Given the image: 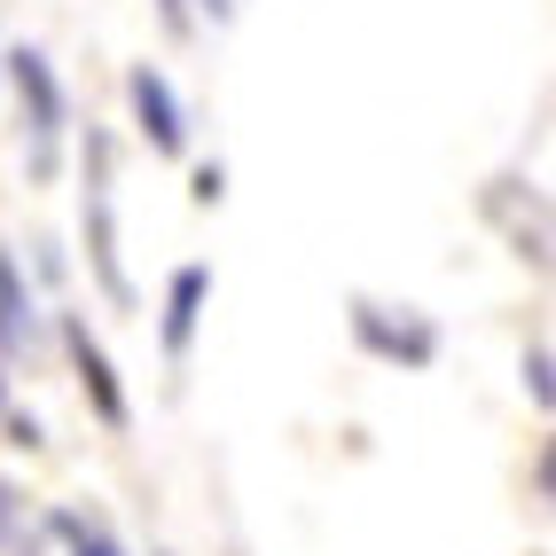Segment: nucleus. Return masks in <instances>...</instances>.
<instances>
[{"label":"nucleus","mask_w":556,"mask_h":556,"mask_svg":"<svg viewBox=\"0 0 556 556\" xmlns=\"http://www.w3.org/2000/svg\"><path fill=\"white\" fill-rule=\"evenodd\" d=\"M9 87H16V110H24V141H31V180H55L63 165V126H71V102H63V79L40 48H16L9 55Z\"/></svg>","instance_id":"obj_1"},{"label":"nucleus","mask_w":556,"mask_h":556,"mask_svg":"<svg viewBox=\"0 0 556 556\" xmlns=\"http://www.w3.org/2000/svg\"><path fill=\"white\" fill-rule=\"evenodd\" d=\"M79 212H87L94 282L110 290V306L134 314V282H126V258H118V197H110V134H94V126H87V197H79Z\"/></svg>","instance_id":"obj_2"},{"label":"nucleus","mask_w":556,"mask_h":556,"mask_svg":"<svg viewBox=\"0 0 556 556\" xmlns=\"http://www.w3.org/2000/svg\"><path fill=\"white\" fill-rule=\"evenodd\" d=\"M353 338L377 353V361H400V368H431V361H439V329H431L416 306L353 299Z\"/></svg>","instance_id":"obj_3"},{"label":"nucleus","mask_w":556,"mask_h":556,"mask_svg":"<svg viewBox=\"0 0 556 556\" xmlns=\"http://www.w3.org/2000/svg\"><path fill=\"white\" fill-rule=\"evenodd\" d=\"M126 94H134V126L150 134L157 157H180V150H189V118H180V94H173V79H165L157 63H134Z\"/></svg>","instance_id":"obj_4"},{"label":"nucleus","mask_w":556,"mask_h":556,"mask_svg":"<svg viewBox=\"0 0 556 556\" xmlns=\"http://www.w3.org/2000/svg\"><path fill=\"white\" fill-rule=\"evenodd\" d=\"M63 353H71V368H79V384H87V400H94V416H102L110 431H126V392H118V368H110V353L94 345V329H87L79 314H63Z\"/></svg>","instance_id":"obj_5"},{"label":"nucleus","mask_w":556,"mask_h":556,"mask_svg":"<svg viewBox=\"0 0 556 556\" xmlns=\"http://www.w3.org/2000/svg\"><path fill=\"white\" fill-rule=\"evenodd\" d=\"M204 299H212V267H173V290H165V361H189Z\"/></svg>","instance_id":"obj_6"},{"label":"nucleus","mask_w":556,"mask_h":556,"mask_svg":"<svg viewBox=\"0 0 556 556\" xmlns=\"http://www.w3.org/2000/svg\"><path fill=\"white\" fill-rule=\"evenodd\" d=\"M31 345H40V314H31L24 267L0 251V353H31Z\"/></svg>","instance_id":"obj_7"},{"label":"nucleus","mask_w":556,"mask_h":556,"mask_svg":"<svg viewBox=\"0 0 556 556\" xmlns=\"http://www.w3.org/2000/svg\"><path fill=\"white\" fill-rule=\"evenodd\" d=\"M48 548V517H31L24 494L0 478V556H40Z\"/></svg>","instance_id":"obj_8"},{"label":"nucleus","mask_w":556,"mask_h":556,"mask_svg":"<svg viewBox=\"0 0 556 556\" xmlns=\"http://www.w3.org/2000/svg\"><path fill=\"white\" fill-rule=\"evenodd\" d=\"M48 533L63 541V556H126L118 533H110L102 517H79V509H55V517H48Z\"/></svg>","instance_id":"obj_9"},{"label":"nucleus","mask_w":556,"mask_h":556,"mask_svg":"<svg viewBox=\"0 0 556 556\" xmlns=\"http://www.w3.org/2000/svg\"><path fill=\"white\" fill-rule=\"evenodd\" d=\"M526 392H533V407H548V345L526 353Z\"/></svg>","instance_id":"obj_10"},{"label":"nucleus","mask_w":556,"mask_h":556,"mask_svg":"<svg viewBox=\"0 0 556 556\" xmlns=\"http://www.w3.org/2000/svg\"><path fill=\"white\" fill-rule=\"evenodd\" d=\"M189 197H197V204H219V197H228V173H219V165H197Z\"/></svg>","instance_id":"obj_11"},{"label":"nucleus","mask_w":556,"mask_h":556,"mask_svg":"<svg viewBox=\"0 0 556 556\" xmlns=\"http://www.w3.org/2000/svg\"><path fill=\"white\" fill-rule=\"evenodd\" d=\"M9 424V447H40V416H0Z\"/></svg>","instance_id":"obj_12"},{"label":"nucleus","mask_w":556,"mask_h":556,"mask_svg":"<svg viewBox=\"0 0 556 556\" xmlns=\"http://www.w3.org/2000/svg\"><path fill=\"white\" fill-rule=\"evenodd\" d=\"M197 9H204L212 24H228V16H236V0H189V16H197Z\"/></svg>","instance_id":"obj_13"},{"label":"nucleus","mask_w":556,"mask_h":556,"mask_svg":"<svg viewBox=\"0 0 556 556\" xmlns=\"http://www.w3.org/2000/svg\"><path fill=\"white\" fill-rule=\"evenodd\" d=\"M0 416H9V377H0Z\"/></svg>","instance_id":"obj_14"}]
</instances>
